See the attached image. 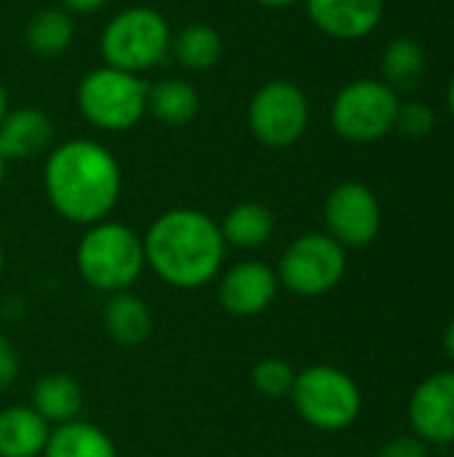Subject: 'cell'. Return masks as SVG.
Segmentation results:
<instances>
[{"label":"cell","instance_id":"6da1fadb","mask_svg":"<svg viewBox=\"0 0 454 457\" xmlns=\"http://www.w3.org/2000/svg\"><path fill=\"white\" fill-rule=\"evenodd\" d=\"M123 174L118 158L96 139L75 137L48 150L43 190L51 209L72 225H96L118 206Z\"/></svg>","mask_w":454,"mask_h":457},{"label":"cell","instance_id":"7a4b0ae2","mask_svg":"<svg viewBox=\"0 0 454 457\" xmlns=\"http://www.w3.org/2000/svg\"><path fill=\"white\" fill-rule=\"evenodd\" d=\"M147 268L174 289H201L211 284L225 262L219 222L201 209H169L153 220L142 236Z\"/></svg>","mask_w":454,"mask_h":457},{"label":"cell","instance_id":"3957f363","mask_svg":"<svg viewBox=\"0 0 454 457\" xmlns=\"http://www.w3.org/2000/svg\"><path fill=\"white\" fill-rule=\"evenodd\" d=\"M75 268L91 289L107 297L128 292L147 268L142 236L115 220L88 225L75 249Z\"/></svg>","mask_w":454,"mask_h":457},{"label":"cell","instance_id":"277c9868","mask_svg":"<svg viewBox=\"0 0 454 457\" xmlns=\"http://www.w3.org/2000/svg\"><path fill=\"white\" fill-rule=\"evenodd\" d=\"M171 24L150 5H128L110 16L99 35L104 64L142 75L171 54Z\"/></svg>","mask_w":454,"mask_h":457},{"label":"cell","instance_id":"5b68a950","mask_svg":"<svg viewBox=\"0 0 454 457\" xmlns=\"http://www.w3.org/2000/svg\"><path fill=\"white\" fill-rule=\"evenodd\" d=\"M147 88L142 75L102 64L86 72L78 83L75 99L80 115L99 131H131L147 115Z\"/></svg>","mask_w":454,"mask_h":457},{"label":"cell","instance_id":"8992f818","mask_svg":"<svg viewBox=\"0 0 454 457\" xmlns=\"http://www.w3.org/2000/svg\"><path fill=\"white\" fill-rule=\"evenodd\" d=\"M289 399L297 415L318 431L351 428L364 407L359 383L345 370L332 364L300 370Z\"/></svg>","mask_w":454,"mask_h":457},{"label":"cell","instance_id":"52a82bcc","mask_svg":"<svg viewBox=\"0 0 454 457\" xmlns=\"http://www.w3.org/2000/svg\"><path fill=\"white\" fill-rule=\"evenodd\" d=\"M399 107L401 99L388 83L377 78H359L337 91L332 99L329 120L340 139L353 145H372L396 129Z\"/></svg>","mask_w":454,"mask_h":457},{"label":"cell","instance_id":"ba28073f","mask_svg":"<svg viewBox=\"0 0 454 457\" xmlns=\"http://www.w3.org/2000/svg\"><path fill=\"white\" fill-rule=\"evenodd\" d=\"M348 249L326 233H302L281 254L278 284L297 297H321L340 287L348 270Z\"/></svg>","mask_w":454,"mask_h":457},{"label":"cell","instance_id":"9c48e42d","mask_svg":"<svg viewBox=\"0 0 454 457\" xmlns=\"http://www.w3.org/2000/svg\"><path fill=\"white\" fill-rule=\"evenodd\" d=\"M246 123L262 147L286 150L305 137L310 123V102L297 83L276 78L252 94Z\"/></svg>","mask_w":454,"mask_h":457},{"label":"cell","instance_id":"30bf717a","mask_svg":"<svg viewBox=\"0 0 454 457\" xmlns=\"http://www.w3.org/2000/svg\"><path fill=\"white\" fill-rule=\"evenodd\" d=\"M324 225L343 249L369 246L383 228V206L372 187L364 182H340L324 201Z\"/></svg>","mask_w":454,"mask_h":457},{"label":"cell","instance_id":"8fae6325","mask_svg":"<svg viewBox=\"0 0 454 457\" xmlns=\"http://www.w3.org/2000/svg\"><path fill=\"white\" fill-rule=\"evenodd\" d=\"M409 426L425 445H454V370L433 372L412 391Z\"/></svg>","mask_w":454,"mask_h":457},{"label":"cell","instance_id":"7c38bea8","mask_svg":"<svg viewBox=\"0 0 454 457\" xmlns=\"http://www.w3.org/2000/svg\"><path fill=\"white\" fill-rule=\"evenodd\" d=\"M278 289L281 284L276 268L262 260H244L222 273L217 295L225 313L235 319H252L273 305Z\"/></svg>","mask_w":454,"mask_h":457},{"label":"cell","instance_id":"4fadbf2b","mask_svg":"<svg viewBox=\"0 0 454 457\" xmlns=\"http://www.w3.org/2000/svg\"><path fill=\"white\" fill-rule=\"evenodd\" d=\"M308 19L334 40H361L383 21L385 0H302Z\"/></svg>","mask_w":454,"mask_h":457},{"label":"cell","instance_id":"5bb4252c","mask_svg":"<svg viewBox=\"0 0 454 457\" xmlns=\"http://www.w3.org/2000/svg\"><path fill=\"white\" fill-rule=\"evenodd\" d=\"M54 147V120L37 107L8 110L0 123L3 161H27Z\"/></svg>","mask_w":454,"mask_h":457},{"label":"cell","instance_id":"9a60e30c","mask_svg":"<svg viewBox=\"0 0 454 457\" xmlns=\"http://www.w3.org/2000/svg\"><path fill=\"white\" fill-rule=\"evenodd\" d=\"M102 327L112 343L123 348H139L153 337L155 316L150 305L128 289L107 297L102 311Z\"/></svg>","mask_w":454,"mask_h":457},{"label":"cell","instance_id":"2e32d148","mask_svg":"<svg viewBox=\"0 0 454 457\" xmlns=\"http://www.w3.org/2000/svg\"><path fill=\"white\" fill-rule=\"evenodd\" d=\"M51 426L24 404L0 410V457H40Z\"/></svg>","mask_w":454,"mask_h":457},{"label":"cell","instance_id":"e0dca14e","mask_svg":"<svg viewBox=\"0 0 454 457\" xmlns=\"http://www.w3.org/2000/svg\"><path fill=\"white\" fill-rule=\"evenodd\" d=\"M83 388L64 372H51L35 380L32 386V410L48 423V426H64L72 420H80L83 412Z\"/></svg>","mask_w":454,"mask_h":457},{"label":"cell","instance_id":"ac0fdd59","mask_svg":"<svg viewBox=\"0 0 454 457\" xmlns=\"http://www.w3.org/2000/svg\"><path fill=\"white\" fill-rule=\"evenodd\" d=\"M225 246L241 249V252H257L276 236V217L273 212L260 201H241L227 209V214L219 222Z\"/></svg>","mask_w":454,"mask_h":457},{"label":"cell","instance_id":"d6986e66","mask_svg":"<svg viewBox=\"0 0 454 457\" xmlns=\"http://www.w3.org/2000/svg\"><path fill=\"white\" fill-rule=\"evenodd\" d=\"M40 457H118L115 442L94 423L72 420L56 426Z\"/></svg>","mask_w":454,"mask_h":457},{"label":"cell","instance_id":"ffe728a7","mask_svg":"<svg viewBox=\"0 0 454 457\" xmlns=\"http://www.w3.org/2000/svg\"><path fill=\"white\" fill-rule=\"evenodd\" d=\"M198 107L201 96L185 78H163L147 88V112L166 126H187Z\"/></svg>","mask_w":454,"mask_h":457},{"label":"cell","instance_id":"44dd1931","mask_svg":"<svg viewBox=\"0 0 454 457\" xmlns=\"http://www.w3.org/2000/svg\"><path fill=\"white\" fill-rule=\"evenodd\" d=\"M225 40L211 24H187L171 37V56L190 72H206L222 62Z\"/></svg>","mask_w":454,"mask_h":457},{"label":"cell","instance_id":"7402d4cb","mask_svg":"<svg viewBox=\"0 0 454 457\" xmlns=\"http://www.w3.org/2000/svg\"><path fill=\"white\" fill-rule=\"evenodd\" d=\"M425 51L412 37H393L383 51V83L396 94L415 91L425 78Z\"/></svg>","mask_w":454,"mask_h":457},{"label":"cell","instance_id":"603a6c76","mask_svg":"<svg viewBox=\"0 0 454 457\" xmlns=\"http://www.w3.org/2000/svg\"><path fill=\"white\" fill-rule=\"evenodd\" d=\"M75 21L64 8H43L24 27V43L37 56H59L72 46Z\"/></svg>","mask_w":454,"mask_h":457},{"label":"cell","instance_id":"cb8c5ba5","mask_svg":"<svg viewBox=\"0 0 454 457\" xmlns=\"http://www.w3.org/2000/svg\"><path fill=\"white\" fill-rule=\"evenodd\" d=\"M297 380V370L284 359H262L252 367V386L265 399H289Z\"/></svg>","mask_w":454,"mask_h":457},{"label":"cell","instance_id":"d4e9b609","mask_svg":"<svg viewBox=\"0 0 454 457\" xmlns=\"http://www.w3.org/2000/svg\"><path fill=\"white\" fill-rule=\"evenodd\" d=\"M436 126V112L428 102H401L399 107V115H396V129L409 137V139H420V137H428Z\"/></svg>","mask_w":454,"mask_h":457},{"label":"cell","instance_id":"484cf974","mask_svg":"<svg viewBox=\"0 0 454 457\" xmlns=\"http://www.w3.org/2000/svg\"><path fill=\"white\" fill-rule=\"evenodd\" d=\"M377 457H428V445L415 434H399L380 447Z\"/></svg>","mask_w":454,"mask_h":457},{"label":"cell","instance_id":"4316f807","mask_svg":"<svg viewBox=\"0 0 454 457\" xmlns=\"http://www.w3.org/2000/svg\"><path fill=\"white\" fill-rule=\"evenodd\" d=\"M19 370H21V359H19L16 345L5 335H0V394L16 383Z\"/></svg>","mask_w":454,"mask_h":457},{"label":"cell","instance_id":"83f0119b","mask_svg":"<svg viewBox=\"0 0 454 457\" xmlns=\"http://www.w3.org/2000/svg\"><path fill=\"white\" fill-rule=\"evenodd\" d=\"M67 13H96L107 5V0H59Z\"/></svg>","mask_w":454,"mask_h":457},{"label":"cell","instance_id":"f1b7e54d","mask_svg":"<svg viewBox=\"0 0 454 457\" xmlns=\"http://www.w3.org/2000/svg\"><path fill=\"white\" fill-rule=\"evenodd\" d=\"M444 351H447V356L454 361V319L450 321L447 332H444Z\"/></svg>","mask_w":454,"mask_h":457},{"label":"cell","instance_id":"f546056e","mask_svg":"<svg viewBox=\"0 0 454 457\" xmlns=\"http://www.w3.org/2000/svg\"><path fill=\"white\" fill-rule=\"evenodd\" d=\"M257 3L265 5V8H289V5H294L300 0H257Z\"/></svg>","mask_w":454,"mask_h":457},{"label":"cell","instance_id":"4dcf8cb0","mask_svg":"<svg viewBox=\"0 0 454 457\" xmlns=\"http://www.w3.org/2000/svg\"><path fill=\"white\" fill-rule=\"evenodd\" d=\"M8 110H11V104H8V91H5V86L0 83V123H3V118L8 115Z\"/></svg>","mask_w":454,"mask_h":457},{"label":"cell","instance_id":"1f68e13d","mask_svg":"<svg viewBox=\"0 0 454 457\" xmlns=\"http://www.w3.org/2000/svg\"><path fill=\"white\" fill-rule=\"evenodd\" d=\"M447 107H450V112H452L454 118V75L452 80H450V88H447Z\"/></svg>","mask_w":454,"mask_h":457},{"label":"cell","instance_id":"d6a6232c","mask_svg":"<svg viewBox=\"0 0 454 457\" xmlns=\"http://www.w3.org/2000/svg\"><path fill=\"white\" fill-rule=\"evenodd\" d=\"M3 182H5V161L0 155V187H3Z\"/></svg>","mask_w":454,"mask_h":457},{"label":"cell","instance_id":"836d02e7","mask_svg":"<svg viewBox=\"0 0 454 457\" xmlns=\"http://www.w3.org/2000/svg\"><path fill=\"white\" fill-rule=\"evenodd\" d=\"M3 270H5V252H3V244H0V278H3Z\"/></svg>","mask_w":454,"mask_h":457}]
</instances>
